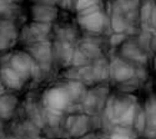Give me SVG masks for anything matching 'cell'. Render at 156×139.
<instances>
[{"instance_id": "6da1fadb", "label": "cell", "mask_w": 156, "mask_h": 139, "mask_svg": "<svg viewBox=\"0 0 156 139\" xmlns=\"http://www.w3.org/2000/svg\"><path fill=\"white\" fill-rule=\"evenodd\" d=\"M45 104L51 109H62L68 103V96L60 88H53L45 94Z\"/></svg>"}]
</instances>
